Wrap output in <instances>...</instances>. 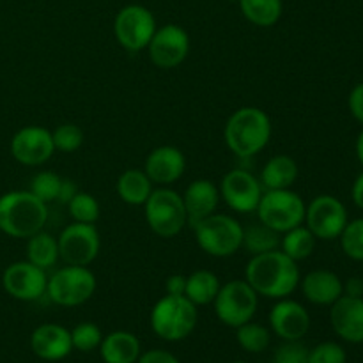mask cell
<instances>
[{
	"instance_id": "cell-43",
	"label": "cell",
	"mask_w": 363,
	"mask_h": 363,
	"mask_svg": "<svg viewBox=\"0 0 363 363\" xmlns=\"http://www.w3.org/2000/svg\"><path fill=\"white\" fill-rule=\"evenodd\" d=\"M77 194H78L77 184H74L71 179H64L62 177V184H60V191H59V201L57 202L67 204V202H69Z\"/></svg>"
},
{
	"instance_id": "cell-16",
	"label": "cell",
	"mask_w": 363,
	"mask_h": 363,
	"mask_svg": "<svg viewBox=\"0 0 363 363\" xmlns=\"http://www.w3.org/2000/svg\"><path fill=\"white\" fill-rule=\"evenodd\" d=\"M11 155L25 167H38L48 162L55 152L52 131L43 126H25L11 138Z\"/></svg>"
},
{
	"instance_id": "cell-24",
	"label": "cell",
	"mask_w": 363,
	"mask_h": 363,
	"mask_svg": "<svg viewBox=\"0 0 363 363\" xmlns=\"http://www.w3.org/2000/svg\"><path fill=\"white\" fill-rule=\"evenodd\" d=\"M298 179V163L287 155H277L266 162L261 170V181L264 190H286Z\"/></svg>"
},
{
	"instance_id": "cell-19",
	"label": "cell",
	"mask_w": 363,
	"mask_h": 363,
	"mask_svg": "<svg viewBox=\"0 0 363 363\" xmlns=\"http://www.w3.org/2000/svg\"><path fill=\"white\" fill-rule=\"evenodd\" d=\"M186 169V158L181 149L174 145H160L152 149L145 158L144 172L151 179L152 184L158 186H170L183 177Z\"/></svg>"
},
{
	"instance_id": "cell-12",
	"label": "cell",
	"mask_w": 363,
	"mask_h": 363,
	"mask_svg": "<svg viewBox=\"0 0 363 363\" xmlns=\"http://www.w3.org/2000/svg\"><path fill=\"white\" fill-rule=\"evenodd\" d=\"M218 190L220 199L234 213H240V215H250V213L257 211L259 201L264 194V188H262L259 177L241 167L229 170L222 177Z\"/></svg>"
},
{
	"instance_id": "cell-9",
	"label": "cell",
	"mask_w": 363,
	"mask_h": 363,
	"mask_svg": "<svg viewBox=\"0 0 363 363\" xmlns=\"http://www.w3.org/2000/svg\"><path fill=\"white\" fill-rule=\"evenodd\" d=\"M213 305L218 321L236 330L254 319L259 307V294L245 279L229 280L220 287Z\"/></svg>"
},
{
	"instance_id": "cell-47",
	"label": "cell",
	"mask_w": 363,
	"mask_h": 363,
	"mask_svg": "<svg viewBox=\"0 0 363 363\" xmlns=\"http://www.w3.org/2000/svg\"><path fill=\"white\" fill-rule=\"evenodd\" d=\"M233 363H247V362H243V360H236V362H233Z\"/></svg>"
},
{
	"instance_id": "cell-14",
	"label": "cell",
	"mask_w": 363,
	"mask_h": 363,
	"mask_svg": "<svg viewBox=\"0 0 363 363\" xmlns=\"http://www.w3.org/2000/svg\"><path fill=\"white\" fill-rule=\"evenodd\" d=\"M149 59L160 69H174L190 53V35L183 27L167 23L156 28L151 43L147 45Z\"/></svg>"
},
{
	"instance_id": "cell-26",
	"label": "cell",
	"mask_w": 363,
	"mask_h": 363,
	"mask_svg": "<svg viewBox=\"0 0 363 363\" xmlns=\"http://www.w3.org/2000/svg\"><path fill=\"white\" fill-rule=\"evenodd\" d=\"M220 279L209 269H197L191 275L186 277V289H184V296L195 305V307H202V305H209L215 301L216 294H218Z\"/></svg>"
},
{
	"instance_id": "cell-40",
	"label": "cell",
	"mask_w": 363,
	"mask_h": 363,
	"mask_svg": "<svg viewBox=\"0 0 363 363\" xmlns=\"http://www.w3.org/2000/svg\"><path fill=\"white\" fill-rule=\"evenodd\" d=\"M137 363H181L174 357L172 353L165 350H151V351H145L138 357Z\"/></svg>"
},
{
	"instance_id": "cell-28",
	"label": "cell",
	"mask_w": 363,
	"mask_h": 363,
	"mask_svg": "<svg viewBox=\"0 0 363 363\" xmlns=\"http://www.w3.org/2000/svg\"><path fill=\"white\" fill-rule=\"evenodd\" d=\"M238 6L255 27H273L284 13V0H240Z\"/></svg>"
},
{
	"instance_id": "cell-42",
	"label": "cell",
	"mask_w": 363,
	"mask_h": 363,
	"mask_svg": "<svg viewBox=\"0 0 363 363\" xmlns=\"http://www.w3.org/2000/svg\"><path fill=\"white\" fill-rule=\"evenodd\" d=\"M344 294L354 298H363V279L360 277H351L344 282Z\"/></svg>"
},
{
	"instance_id": "cell-15",
	"label": "cell",
	"mask_w": 363,
	"mask_h": 363,
	"mask_svg": "<svg viewBox=\"0 0 363 363\" xmlns=\"http://www.w3.org/2000/svg\"><path fill=\"white\" fill-rule=\"evenodd\" d=\"M48 275L30 261L11 262L2 273V287L11 298L20 301H35L46 294Z\"/></svg>"
},
{
	"instance_id": "cell-3",
	"label": "cell",
	"mask_w": 363,
	"mask_h": 363,
	"mask_svg": "<svg viewBox=\"0 0 363 363\" xmlns=\"http://www.w3.org/2000/svg\"><path fill=\"white\" fill-rule=\"evenodd\" d=\"M272 119L257 106L238 108L229 117L223 130L227 147L241 160L259 155L272 138Z\"/></svg>"
},
{
	"instance_id": "cell-22",
	"label": "cell",
	"mask_w": 363,
	"mask_h": 363,
	"mask_svg": "<svg viewBox=\"0 0 363 363\" xmlns=\"http://www.w3.org/2000/svg\"><path fill=\"white\" fill-rule=\"evenodd\" d=\"M303 298L312 305L330 307L344 294V282L337 273L330 269H314L300 279L298 286Z\"/></svg>"
},
{
	"instance_id": "cell-10",
	"label": "cell",
	"mask_w": 363,
	"mask_h": 363,
	"mask_svg": "<svg viewBox=\"0 0 363 363\" xmlns=\"http://www.w3.org/2000/svg\"><path fill=\"white\" fill-rule=\"evenodd\" d=\"M156 18L140 4H130L119 9L113 20V34L117 43L128 52H140L147 48L156 32Z\"/></svg>"
},
{
	"instance_id": "cell-17",
	"label": "cell",
	"mask_w": 363,
	"mask_h": 363,
	"mask_svg": "<svg viewBox=\"0 0 363 363\" xmlns=\"http://www.w3.org/2000/svg\"><path fill=\"white\" fill-rule=\"evenodd\" d=\"M269 326L284 342H294L303 339L311 330V314L300 301L282 298L269 311Z\"/></svg>"
},
{
	"instance_id": "cell-6",
	"label": "cell",
	"mask_w": 363,
	"mask_h": 363,
	"mask_svg": "<svg viewBox=\"0 0 363 363\" xmlns=\"http://www.w3.org/2000/svg\"><path fill=\"white\" fill-rule=\"evenodd\" d=\"M194 230L197 245L211 257H230L243 243V225L234 216L222 213H213L199 222Z\"/></svg>"
},
{
	"instance_id": "cell-5",
	"label": "cell",
	"mask_w": 363,
	"mask_h": 363,
	"mask_svg": "<svg viewBox=\"0 0 363 363\" xmlns=\"http://www.w3.org/2000/svg\"><path fill=\"white\" fill-rule=\"evenodd\" d=\"M145 222L149 229L160 238H174L188 225L183 197L169 186H160L151 191L144 204Z\"/></svg>"
},
{
	"instance_id": "cell-38",
	"label": "cell",
	"mask_w": 363,
	"mask_h": 363,
	"mask_svg": "<svg viewBox=\"0 0 363 363\" xmlns=\"http://www.w3.org/2000/svg\"><path fill=\"white\" fill-rule=\"evenodd\" d=\"M273 363H308V350L300 342H284L277 347L273 354Z\"/></svg>"
},
{
	"instance_id": "cell-25",
	"label": "cell",
	"mask_w": 363,
	"mask_h": 363,
	"mask_svg": "<svg viewBox=\"0 0 363 363\" xmlns=\"http://www.w3.org/2000/svg\"><path fill=\"white\" fill-rule=\"evenodd\" d=\"M116 190L121 201L126 202V204L144 206L155 188H152L151 179H149L144 170L130 169L121 174L119 179H117Z\"/></svg>"
},
{
	"instance_id": "cell-31",
	"label": "cell",
	"mask_w": 363,
	"mask_h": 363,
	"mask_svg": "<svg viewBox=\"0 0 363 363\" xmlns=\"http://www.w3.org/2000/svg\"><path fill=\"white\" fill-rule=\"evenodd\" d=\"M236 339L238 344L243 347L247 353L257 354L266 351V347L272 342V332L266 326L259 325V323L248 321L245 325L236 328Z\"/></svg>"
},
{
	"instance_id": "cell-34",
	"label": "cell",
	"mask_w": 363,
	"mask_h": 363,
	"mask_svg": "<svg viewBox=\"0 0 363 363\" xmlns=\"http://www.w3.org/2000/svg\"><path fill=\"white\" fill-rule=\"evenodd\" d=\"M60 184H62V177L55 172H50V170H43V172L35 174L30 181V188L28 191L35 195L39 201H43L45 204L50 202L59 201V191Z\"/></svg>"
},
{
	"instance_id": "cell-20",
	"label": "cell",
	"mask_w": 363,
	"mask_h": 363,
	"mask_svg": "<svg viewBox=\"0 0 363 363\" xmlns=\"http://www.w3.org/2000/svg\"><path fill=\"white\" fill-rule=\"evenodd\" d=\"M30 347L32 353L45 362L64 360L73 351L71 330L55 323L38 326L30 335Z\"/></svg>"
},
{
	"instance_id": "cell-37",
	"label": "cell",
	"mask_w": 363,
	"mask_h": 363,
	"mask_svg": "<svg viewBox=\"0 0 363 363\" xmlns=\"http://www.w3.org/2000/svg\"><path fill=\"white\" fill-rule=\"evenodd\" d=\"M347 353L340 344L321 342L315 347L308 350V363H346Z\"/></svg>"
},
{
	"instance_id": "cell-41",
	"label": "cell",
	"mask_w": 363,
	"mask_h": 363,
	"mask_svg": "<svg viewBox=\"0 0 363 363\" xmlns=\"http://www.w3.org/2000/svg\"><path fill=\"white\" fill-rule=\"evenodd\" d=\"M167 294H174V296H184V289H186V275H172L167 279L165 282Z\"/></svg>"
},
{
	"instance_id": "cell-13",
	"label": "cell",
	"mask_w": 363,
	"mask_h": 363,
	"mask_svg": "<svg viewBox=\"0 0 363 363\" xmlns=\"http://www.w3.org/2000/svg\"><path fill=\"white\" fill-rule=\"evenodd\" d=\"M59 255L69 266H89L99 254L101 238L94 223L73 222L57 238Z\"/></svg>"
},
{
	"instance_id": "cell-23",
	"label": "cell",
	"mask_w": 363,
	"mask_h": 363,
	"mask_svg": "<svg viewBox=\"0 0 363 363\" xmlns=\"http://www.w3.org/2000/svg\"><path fill=\"white\" fill-rule=\"evenodd\" d=\"M99 354L105 363H137L142 354L140 340L131 332L117 330L103 337Z\"/></svg>"
},
{
	"instance_id": "cell-11",
	"label": "cell",
	"mask_w": 363,
	"mask_h": 363,
	"mask_svg": "<svg viewBox=\"0 0 363 363\" xmlns=\"http://www.w3.org/2000/svg\"><path fill=\"white\" fill-rule=\"evenodd\" d=\"M350 222L347 209L342 201L333 195H318L312 199L305 211V225L315 236V240H339L340 233Z\"/></svg>"
},
{
	"instance_id": "cell-4",
	"label": "cell",
	"mask_w": 363,
	"mask_h": 363,
	"mask_svg": "<svg viewBox=\"0 0 363 363\" xmlns=\"http://www.w3.org/2000/svg\"><path fill=\"white\" fill-rule=\"evenodd\" d=\"M197 307L186 296L165 294L151 311V328L167 342H177L191 335L197 326Z\"/></svg>"
},
{
	"instance_id": "cell-7",
	"label": "cell",
	"mask_w": 363,
	"mask_h": 363,
	"mask_svg": "<svg viewBox=\"0 0 363 363\" xmlns=\"http://www.w3.org/2000/svg\"><path fill=\"white\" fill-rule=\"evenodd\" d=\"M307 204L291 188L286 190H264L257 206L259 222L269 229L284 234L298 225H303Z\"/></svg>"
},
{
	"instance_id": "cell-32",
	"label": "cell",
	"mask_w": 363,
	"mask_h": 363,
	"mask_svg": "<svg viewBox=\"0 0 363 363\" xmlns=\"http://www.w3.org/2000/svg\"><path fill=\"white\" fill-rule=\"evenodd\" d=\"M339 241L346 257L363 262V218L350 220L340 233Z\"/></svg>"
},
{
	"instance_id": "cell-27",
	"label": "cell",
	"mask_w": 363,
	"mask_h": 363,
	"mask_svg": "<svg viewBox=\"0 0 363 363\" xmlns=\"http://www.w3.org/2000/svg\"><path fill=\"white\" fill-rule=\"evenodd\" d=\"M60 259L57 238L46 230H39L27 240V261L48 272Z\"/></svg>"
},
{
	"instance_id": "cell-29",
	"label": "cell",
	"mask_w": 363,
	"mask_h": 363,
	"mask_svg": "<svg viewBox=\"0 0 363 363\" xmlns=\"http://www.w3.org/2000/svg\"><path fill=\"white\" fill-rule=\"evenodd\" d=\"M280 240H282V234L269 229L264 223L257 222L248 227H243V243H241V248H245L250 255L266 254V252L279 250Z\"/></svg>"
},
{
	"instance_id": "cell-36",
	"label": "cell",
	"mask_w": 363,
	"mask_h": 363,
	"mask_svg": "<svg viewBox=\"0 0 363 363\" xmlns=\"http://www.w3.org/2000/svg\"><path fill=\"white\" fill-rule=\"evenodd\" d=\"M52 138L53 145H55V151L74 152L84 144V131L77 124L66 123L60 124V126H57L52 131Z\"/></svg>"
},
{
	"instance_id": "cell-33",
	"label": "cell",
	"mask_w": 363,
	"mask_h": 363,
	"mask_svg": "<svg viewBox=\"0 0 363 363\" xmlns=\"http://www.w3.org/2000/svg\"><path fill=\"white\" fill-rule=\"evenodd\" d=\"M67 209L73 218V222L80 223H96L99 218V202L87 191H80L67 202Z\"/></svg>"
},
{
	"instance_id": "cell-21",
	"label": "cell",
	"mask_w": 363,
	"mask_h": 363,
	"mask_svg": "<svg viewBox=\"0 0 363 363\" xmlns=\"http://www.w3.org/2000/svg\"><path fill=\"white\" fill-rule=\"evenodd\" d=\"M183 197L184 209H186L188 225L194 229L199 222L216 213L220 204V190L213 181L197 179L191 181L186 186Z\"/></svg>"
},
{
	"instance_id": "cell-45",
	"label": "cell",
	"mask_w": 363,
	"mask_h": 363,
	"mask_svg": "<svg viewBox=\"0 0 363 363\" xmlns=\"http://www.w3.org/2000/svg\"><path fill=\"white\" fill-rule=\"evenodd\" d=\"M354 147H357V158H358V162H360L362 167H363V130L360 131V133H358V137H357V145H354Z\"/></svg>"
},
{
	"instance_id": "cell-35",
	"label": "cell",
	"mask_w": 363,
	"mask_h": 363,
	"mask_svg": "<svg viewBox=\"0 0 363 363\" xmlns=\"http://www.w3.org/2000/svg\"><path fill=\"white\" fill-rule=\"evenodd\" d=\"M103 340V333L99 326L94 323H80L71 330V342L73 350L82 351V353H91V351L99 350V344Z\"/></svg>"
},
{
	"instance_id": "cell-44",
	"label": "cell",
	"mask_w": 363,
	"mask_h": 363,
	"mask_svg": "<svg viewBox=\"0 0 363 363\" xmlns=\"http://www.w3.org/2000/svg\"><path fill=\"white\" fill-rule=\"evenodd\" d=\"M351 199H353V204L363 211V172L358 174L351 186Z\"/></svg>"
},
{
	"instance_id": "cell-2",
	"label": "cell",
	"mask_w": 363,
	"mask_h": 363,
	"mask_svg": "<svg viewBox=\"0 0 363 363\" xmlns=\"http://www.w3.org/2000/svg\"><path fill=\"white\" fill-rule=\"evenodd\" d=\"M48 204L32 191L13 190L0 197V230L14 240H28L45 229Z\"/></svg>"
},
{
	"instance_id": "cell-39",
	"label": "cell",
	"mask_w": 363,
	"mask_h": 363,
	"mask_svg": "<svg viewBox=\"0 0 363 363\" xmlns=\"http://www.w3.org/2000/svg\"><path fill=\"white\" fill-rule=\"evenodd\" d=\"M347 106H350L351 116L363 124V82L351 89L350 96H347Z\"/></svg>"
},
{
	"instance_id": "cell-8",
	"label": "cell",
	"mask_w": 363,
	"mask_h": 363,
	"mask_svg": "<svg viewBox=\"0 0 363 363\" xmlns=\"http://www.w3.org/2000/svg\"><path fill=\"white\" fill-rule=\"evenodd\" d=\"M98 287L96 275L87 266H69L48 277L46 294L59 307H78L91 300Z\"/></svg>"
},
{
	"instance_id": "cell-18",
	"label": "cell",
	"mask_w": 363,
	"mask_h": 363,
	"mask_svg": "<svg viewBox=\"0 0 363 363\" xmlns=\"http://www.w3.org/2000/svg\"><path fill=\"white\" fill-rule=\"evenodd\" d=\"M330 325L333 332L350 344L363 342V298L342 294L330 305Z\"/></svg>"
},
{
	"instance_id": "cell-46",
	"label": "cell",
	"mask_w": 363,
	"mask_h": 363,
	"mask_svg": "<svg viewBox=\"0 0 363 363\" xmlns=\"http://www.w3.org/2000/svg\"><path fill=\"white\" fill-rule=\"evenodd\" d=\"M227 2H230V4H238V2H240V0H227Z\"/></svg>"
},
{
	"instance_id": "cell-30",
	"label": "cell",
	"mask_w": 363,
	"mask_h": 363,
	"mask_svg": "<svg viewBox=\"0 0 363 363\" xmlns=\"http://www.w3.org/2000/svg\"><path fill=\"white\" fill-rule=\"evenodd\" d=\"M315 236L307 229V225H298L294 229L287 230L282 234L280 240V250L291 257L293 261H305L311 257L315 248Z\"/></svg>"
},
{
	"instance_id": "cell-1",
	"label": "cell",
	"mask_w": 363,
	"mask_h": 363,
	"mask_svg": "<svg viewBox=\"0 0 363 363\" xmlns=\"http://www.w3.org/2000/svg\"><path fill=\"white\" fill-rule=\"evenodd\" d=\"M300 268L298 262L287 257L282 250L266 252L252 255L245 268V280L259 296L269 300L289 298L300 286Z\"/></svg>"
}]
</instances>
